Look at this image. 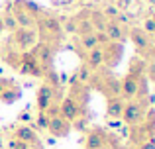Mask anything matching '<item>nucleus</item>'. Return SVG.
<instances>
[{"mask_svg": "<svg viewBox=\"0 0 155 149\" xmlns=\"http://www.w3.org/2000/svg\"><path fill=\"white\" fill-rule=\"evenodd\" d=\"M145 69H147V61H145L143 57H140V55H136V57H132V61H130L128 73L126 75L134 76V79H140V76L145 75Z\"/></svg>", "mask_w": 155, "mask_h": 149, "instance_id": "obj_22", "label": "nucleus"}, {"mask_svg": "<svg viewBox=\"0 0 155 149\" xmlns=\"http://www.w3.org/2000/svg\"><path fill=\"white\" fill-rule=\"evenodd\" d=\"M35 31H38V39H41V41H45V43H51L53 47L63 43V39H65L63 22H61L59 18H55V16H51V14H45V12H41V14L38 16Z\"/></svg>", "mask_w": 155, "mask_h": 149, "instance_id": "obj_1", "label": "nucleus"}, {"mask_svg": "<svg viewBox=\"0 0 155 149\" xmlns=\"http://www.w3.org/2000/svg\"><path fill=\"white\" fill-rule=\"evenodd\" d=\"M128 39L134 43L137 55H143L145 51L153 45V37L147 35L141 28H128Z\"/></svg>", "mask_w": 155, "mask_h": 149, "instance_id": "obj_7", "label": "nucleus"}, {"mask_svg": "<svg viewBox=\"0 0 155 149\" xmlns=\"http://www.w3.org/2000/svg\"><path fill=\"white\" fill-rule=\"evenodd\" d=\"M0 59L4 61V65H6V67H10V69H14V71H20V63H22V51L14 49L10 43H6V47H4L2 53H0Z\"/></svg>", "mask_w": 155, "mask_h": 149, "instance_id": "obj_16", "label": "nucleus"}, {"mask_svg": "<svg viewBox=\"0 0 155 149\" xmlns=\"http://www.w3.org/2000/svg\"><path fill=\"white\" fill-rule=\"evenodd\" d=\"M59 112H61V116L67 118L71 124L77 122V120L84 114V112L75 104V100H73L71 96H63V100H61V104H59Z\"/></svg>", "mask_w": 155, "mask_h": 149, "instance_id": "obj_11", "label": "nucleus"}, {"mask_svg": "<svg viewBox=\"0 0 155 149\" xmlns=\"http://www.w3.org/2000/svg\"><path fill=\"white\" fill-rule=\"evenodd\" d=\"M10 83H12V80H8V79H2V76H0V94H2V90H4V88H6Z\"/></svg>", "mask_w": 155, "mask_h": 149, "instance_id": "obj_37", "label": "nucleus"}, {"mask_svg": "<svg viewBox=\"0 0 155 149\" xmlns=\"http://www.w3.org/2000/svg\"><path fill=\"white\" fill-rule=\"evenodd\" d=\"M73 130V124L69 122L67 118H63L61 114L51 116L49 118V126H47V131L51 134V138H67Z\"/></svg>", "mask_w": 155, "mask_h": 149, "instance_id": "obj_8", "label": "nucleus"}, {"mask_svg": "<svg viewBox=\"0 0 155 149\" xmlns=\"http://www.w3.org/2000/svg\"><path fill=\"white\" fill-rule=\"evenodd\" d=\"M10 149H30V145L20 139H10Z\"/></svg>", "mask_w": 155, "mask_h": 149, "instance_id": "obj_35", "label": "nucleus"}, {"mask_svg": "<svg viewBox=\"0 0 155 149\" xmlns=\"http://www.w3.org/2000/svg\"><path fill=\"white\" fill-rule=\"evenodd\" d=\"M140 57H143V59H145V61H147V63H151V61H155V43H153L151 47H149L147 51H145L143 55H140Z\"/></svg>", "mask_w": 155, "mask_h": 149, "instance_id": "obj_34", "label": "nucleus"}, {"mask_svg": "<svg viewBox=\"0 0 155 149\" xmlns=\"http://www.w3.org/2000/svg\"><path fill=\"white\" fill-rule=\"evenodd\" d=\"M120 83H122V80L118 79V76L114 75L112 71L104 69V67L92 71L91 80H88V84H91V86H94L96 90H100V92L106 96V98L120 96Z\"/></svg>", "mask_w": 155, "mask_h": 149, "instance_id": "obj_2", "label": "nucleus"}, {"mask_svg": "<svg viewBox=\"0 0 155 149\" xmlns=\"http://www.w3.org/2000/svg\"><path fill=\"white\" fill-rule=\"evenodd\" d=\"M104 31H106V35H108L110 41L124 43L126 39H128V26H122V24L116 22V20H110V22H106Z\"/></svg>", "mask_w": 155, "mask_h": 149, "instance_id": "obj_14", "label": "nucleus"}, {"mask_svg": "<svg viewBox=\"0 0 155 149\" xmlns=\"http://www.w3.org/2000/svg\"><path fill=\"white\" fill-rule=\"evenodd\" d=\"M2 24H4V30H8L10 34H12V31H16V30L20 28L18 22H16V18H14V14H12L10 10H8L6 14L2 16Z\"/></svg>", "mask_w": 155, "mask_h": 149, "instance_id": "obj_28", "label": "nucleus"}, {"mask_svg": "<svg viewBox=\"0 0 155 149\" xmlns=\"http://www.w3.org/2000/svg\"><path fill=\"white\" fill-rule=\"evenodd\" d=\"M145 110L147 108L140 106L136 100H126L124 104V112H122V120H124L126 126H137V124L143 122V116H145Z\"/></svg>", "mask_w": 155, "mask_h": 149, "instance_id": "obj_6", "label": "nucleus"}, {"mask_svg": "<svg viewBox=\"0 0 155 149\" xmlns=\"http://www.w3.org/2000/svg\"><path fill=\"white\" fill-rule=\"evenodd\" d=\"M10 12L14 14V18H16V22H18L20 28H31V30H35V22H38V18H34V16H31L26 8L20 6L18 2L12 4Z\"/></svg>", "mask_w": 155, "mask_h": 149, "instance_id": "obj_15", "label": "nucleus"}, {"mask_svg": "<svg viewBox=\"0 0 155 149\" xmlns=\"http://www.w3.org/2000/svg\"><path fill=\"white\" fill-rule=\"evenodd\" d=\"M4 31V24H2V14H0V34Z\"/></svg>", "mask_w": 155, "mask_h": 149, "instance_id": "obj_40", "label": "nucleus"}, {"mask_svg": "<svg viewBox=\"0 0 155 149\" xmlns=\"http://www.w3.org/2000/svg\"><path fill=\"white\" fill-rule=\"evenodd\" d=\"M130 6V0H118V10H120V8H124V10H126V8H128Z\"/></svg>", "mask_w": 155, "mask_h": 149, "instance_id": "obj_38", "label": "nucleus"}, {"mask_svg": "<svg viewBox=\"0 0 155 149\" xmlns=\"http://www.w3.org/2000/svg\"><path fill=\"white\" fill-rule=\"evenodd\" d=\"M130 143L132 145H141L143 141H147L151 135H149V131L143 128V124H137V126H130Z\"/></svg>", "mask_w": 155, "mask_h": 149, "instance_id": "obj_21", "label": "nucleus"}, {"mask_svg": "<svg viewBox=\"0 0 155 149\" xmlns=\"http://www.w3.org/2000/svg\"><path fill=\"white\" fill-rule=\"evenodd\" d=\"M136 92H137V79L126 75L120 83V96L124 100H134L136 98Z\"/></svg>", "mask_w": 155, "mask_h": 149, "instance_id": "obj_19", "label": "nucleus"}, {"mask_svg": "<svg viewBox=\"0 0 155 149\" xmlns=\"http://www.w3.org/2000/svg\"><path fill=\"white\" fill-rule=\"evenodd\" d=\"M145 76H147L149 83H155V61L147 63V69H145Z\"/></svg>", "mask_w": 155, "mask_h": 149, "instance_id": "obj_33", "label": "nucleus"}, {"mask_svg": "<svg viewBox=\"0 0 155 149\" xmlns=\"http://www.w3.org/2000/svg\"><path fill=\"white\" fill-rule=\"evenodd\" d=\"M57 90H61V88H53L51 84H47L43 80V84L38 88V94H35V102H38L39 112H47V108L53 104V98H55Z\"/></svg>", "mask_w": 155, "mask_h": 149, "instance_id": "obj_10", "label": "nucleus"}, {"mask_svg": "<svg viewBox=\"0 0 155 149\" xmlns=\"http://www.w3.org/2000/svg\"><path fill=\"white\" fill-rule=\"evenodd\" d=\"M79 45L83 47L84 53L91 51V49H94V47H98V41H96L94 31H92V34H87V35H79Z\"/></svg>", "mask_w": 155, "mask_h": 149, "instance_id": "obj_25", "label": "nucleus"}, {"mask_svg": "<svg viewBox=\"0 0 155 149\" xmlns=\"http://www.w3.org/2000/svg\"><path fill=\"white\" fill-rule=\"evenodd\" d=\"M108 145V134H104V130L94 128L87 134L84 138V149H104Z\"/></svg>", "mask_w": 155, "mask_h": 149, "instance_id": "obj_13", "label": "nucleus"}, {"mask_svg": "<svg viewBox=\"0 0 155 149\" xmlns=\"http://www.w3.org/2000/svg\"><path fill=\"white\" fill-rule=\"evenodd\" d=\"M141 30L145 31V34L147 35H155V20L153 18H145V22H143V28H141Z\"/></svg>", "mask_w": 155, "mask_h": 149, "instance_id": "obj_32", "label": "nucleus"}, {"mask_svg": "<svg viewBox=\"0 0 155 149\" xmlns=\"http://www.w3.org/2000/svg\"><path fill=\"white\" fill-rule=\"evenodd\" d=\"M14 139H20V141L28 143L30 147L39 143V138H38V134H35V130H34V128H30V126H18V128H16Z\"/></svg>", "mask_w": 155, "mask_h": 149, "instance_id": "obj_18", "label": "nucleus"}, {"mask_svg": "<svg viewBox=\"0 0 155 149\" xmlns=\"http://www.w3.org/2000/svg\"><path fill=\"white\" fill-rule=\"evenodd\" d=\"M137 149H155V139L149 138L147 141H143L141 145H137Z\"/></svg>", "mask_w": 155, "mask_h": 149, "instance_id": "obj_36", "label": "nucleus"}, {"mask_svg": "<svg viewBox=\"0 0 155 149\" xmlns=\"http://www.w3.org/2000/svg\"><path fill=\"white\" fill-rule=\"evenodd\" d=\"M100 49H102V67L108 71L116 69L118 63L122 61V55H124V43L108 41L104 45H100Z\"/></svg>", "mask_w": 155, "mask_h": 149, "instance_id": "obj_5", "label": "nucleus"}, {"mask_svg": "<svg viewBox=\"0 0 155 149\" xmlns=\"http://www.w3.org/2000/svg\"><path fill=\"white\" fill-rule=\"evenodd\" d=\"M88 20H91L94 31H100V30H104V28H106V18L102 16V12H94V10H92L91 14H88Z\"/></svg>", "mask_w": 155, "mask_h": 149, "instance_id": "obj_26", "label": "nucleus"}, {"mask_svg": "<svg viewBox=\"0 0 155 149\" xmlns=\"http://www.w3.org/2000/svg\"><path fill=\"white\" fill-rule=\"evenodd\" d=\"M118 14H120V10H118L116 6H104V10H102V16L106 18V22H110V20H116Z\"/></svg>", "mask_w": 155, "mask_h": 149, "instance_id": "obj_30", "label": "nucleus"}, {"mask_svg": "<svg viewBox=\"0 0 155 149\" xmlns=\"http://www.w3.org/2000/svg\"><path fill=\"white\" fill-rule=\"evenodd\" d=\"M94 31V28H92L91 20H88V16H84V18H75V34L79 35H87V34H92Z\"/></svg>", "mask_w": 155, "mask_h": 149, "instance_id": "obj_24", "label": "nucleus"}, {"mask_svg": "<svg viewBox=\"0 0 155 149\" xmlns=\"http://www.w3.org/2000/svg\"><path fill=\"white\" fill-rule=\"evenodd\" d=\"M151 139H155V131H153V134H151Z\"/></svg>", "mask_w": 155, "mask_h": 149, "instance_id": "obj_41", "label": "nucleus"}, {"mask_svg": "<svg viewBox=\"0 0 155 149\" xmlns=\"http://www.w3.org/2000/svg\"><path fill=\"white\" fill-rule=\"evenodd\" d=\"M151 18H153V20H155V14H153V16H151Z\"/></svg>", "mask_w": 155, "mask_h": 149, "instance_id": "obj_42", "label": "nucleus"}, {"mask_svg": "<svg viewBox=\"0 0 155 149\" xmlns=\"http://www.w3.org/2000/svg\"><path fill=\"white\" fill-rule=\"evenodd\" d=\"M22 96V90H20V86H16L14 83H10L6 88L2 90V94H0V102L4 104H14L16 100Z\"/></svg>", "mask_w": 155, "mask_h": 149, "instance_id": "obj_23", "label": "nucleus"}, {"mask_svg": "<svg viewBox=\"0 0 155 149\" xmlns=\"http://www.w3.org/2000/svg\"><path fill=\"white\" fill-rule=\"evenodd\" d=\"M20 73L28 76H43L41 67L38 65L35 57L30 51H22V63H20Z\"/></svg>", "mask_w": 155, "mask_h": 149, "instance_id": "obj_12", "label": "nucleus"}, {"mask_svg": "<svg viewBox=\"0 0 155 149\" xmlns=\"http://www.w3.org/2000/svg\"><path fill=\"white\" fill-rule=\"evenodd\" d=\"M8 43L18 51H30L38 43V31L31 30V28H18L16 31L10 34Z\"/></svg>", "mask_w": 155, "mask_h": 149, "instance_id": "obj_3", "label": "nucleus"}, {"mask_svg": "<svg viewBox=\"0 0 155 149\" xmlns=\"http://www.w3.org/2000/svg\"><path fill=\"white\" fill-rule=\"evenodd\" d=\"M20 120H24V122L30 120V112H22V114H20Z\"/></svg>", "mask_w": 155, "mask_h": 149, "instance_id": "obj_39", "label": "nucleus"}, {"mask_svg": "<svg viewBox=\"0 0 155 149\" xmlns=\"http://www.w3.org/2000/svg\"><path fill=\"white\" fill-rule=\"evenodd\" d=\"M30 53L35 57V61H38V65L41 67L43 75L47 73V71L53 69V57H55V47L51 45V43H45V41H38L34 47L30 49Z\"/></svg>", "mask_w": 155, "mask_h": 149, "instance_id": "obj_4", "label": "nucleus"}, {"mask_svg": "<svg viewBox=\"0 0 155 149\" xmlns=\"http://www.w3.org/2000/svg\"><path fill=\"white\" fill-rule=\"evenodd\" d=\"M141 124H143V128L149 131V135H151L155 131V108L149 106L147 110H145V116H143V122Z\"/></svg>", "mask_w": 155, "mask_h": 149, "instance_id": "obj_27", "label": "nucleus"}, {"mask_svg": "<svg viewBox=\"0 0 155 149\" xmlns=\"http://www.w3.org/2000/svg\"><path fill=\"white\" fill-rule=\"evenodd\" d=\"M69 96L75 100V104L81 108V110L87 112L88 100H91V88H88V84H83V83H79V80L71 83V94Z\"/></svg>", "mask_w": 155, "mask_h": 149, "instance_id": "obj_9", "label": "nucleus"}, {"mask_svg": "<svg viewBox=\"0 0 155 149\" xmlns=\"http://www.w3.org/2000/svg\"><path fill=\"white\" fill-rule=\"evenodd\" d=\"M83 61L91 71L100 69L102 67V49H100V45L91 49V51H87V53H83Z\"/></svg>", "mask_w": 155, "mask_h": 149, "instance_id": "obj_20", "label": "nucleus"}, {"mask_svg": "<svg viewBox=\"0 0 155 149\" xmlns=\"http://www.w3.org/2000/svg\"><path fill=\"white\" fill-rule=\"evenodd\" d=\"M124 104H126V100L122 98V96H112V98H106V116H108L110 120L122 118Z\"/></svg>", "mask_w": 155, "mask_h": 149, "instance_id": "obj_17", "label": "nucleus"}, {"mask_svg": "<svg viewBox=\"0 0 155 149\" xmlns=\"http://www.w3.org/2000/svg\"><path fill=\"white\" fill-rule=\"evenodd\" d=\"M91 75H92V71L88 69L87 65H81L79 67V71H77L75 73V76H77V80H79V83H83V84H88V80H91Z\"/></svg>", "mask_w": 155, "mask_h": 149, "instance_id": "obj_29", "label": "nucleus"}, {"mask_svg": "<svg viewBox=\"0 0 155 149\" xmlns=\"http://www.w3.org/2000/svg\"><path fill=\"white\" fill-rule=\"evenodd\" d=\"M35 126H38L39 130H47V126H49V116H47L45 112H39L38 118H35Z\"/></svg>", "mask_w": 155, "mask_h": 149, "instance_id": "obj_31", "label": "nucleus"}]
</instances>
